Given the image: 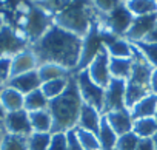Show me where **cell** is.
I'll use <instances>...</instances> for the list:
<instances>
[{
    "instance_id": "1",
    "label": "cell",
    "mask_w": 157,
    "mask_h": 150,
    "mask_svg": "<svg viewBox=\"0 0 157 150\" xmlns=\"http://www.w3.org/2000/svg\"><path fill=\"white\" fill-rule=\"evenodd\" d=\"M82 40L77 34L60 26L49 28L33 45L37 63H57L63 68L77 67L82 54Z\"/></svg>"
},
{
    "instance_id": "2",
    "label": "cell",
    "mask_w": 157,
    "mask_h": 150,
    "mask_svg": "<svg viewBox=\"0 0 157 150\" xmlns=\"http://www.w3.org/2000/svg\"><path fill=\"white\" fill-rule=\"evenodd\" d=\"M82 96L78 91L77 79H68L65 91L48 102V111L52 119L51 133H66L75 128L82 108Z\"/></svg>"
},
{
    "instance_id": "3",
    "label": "cell",
    "mask_w": 157,
    "mask_h": 150,
    "mask_svg": "<svg viewBox=\"0 0 157 150\" xmlns=\"http://www.w3.org/2000/svg\"><path fill=\"white\" fill-rule=\"evenodd\" d=\"M83 2L85 0H75L71 6L63 10L57 16V25L69 33L77 34V36L85 34L88 31L90 17H88V13L85 10Z\"/></svg>"
},
{
    "instance_id": "4",
    "label": "cell",
    "mask_w": 157,
    "mask_h": 150,
    "mask_svg": "<svg viewBox=\"0 0 157 150\" xmlns=\"http://www.w3.org/2000/svg\"><path fill=\"white\" fill-rule=\"evenodd\" d=\"M114 40H116V36L113 33L102 31L97 28V25H93L86 34V39L82 43V54H80V59H78L77 68L83 70L86 65H90L94 60L97 53L103 48V43L109 45Z\"/></svg>"
},
{
    "instance_id": "5",
    "label": "cell",
    "mask_w": 157,
    "mask_h": 150,
    "mask_svg": "<svg viewBox=\"0 0 157 150\" xmlns=\"http://www.w3.org/2000/svg\"><path fill=\"white\" fill-rule=\"evenodd\" d=\"M77 85L78 91H80L82 101L96 110L102 111L103 110V102H105V88L99 87L94 84L88 74V70H82L77 76Z\"/></svg>"
},
{
    "instance_id": "6",
    "label": "cell",
    "mask_w": 157,
    "mask_h": 150,
    "mask_svg": "<svg viewBox=\"0 0 157 150\" xmlns=\"http://www.w3.org/2000/svg\"><path fill=\"white\" fill-rule=\"evenodd\" d=\"M125 88L126 82L125 79L111 78L108 87L105 88V102H103V113H109L114 110H122L125 107Z\"/></svg>"
},
{
    "instance_id": "7",
    "label": "cell",
    "mask_w": 157,
    "mask_h": 150,
    "mask_svg": "<svg viewBox=\"0 0 157 150\" xmlns=\"http://www.w3.org/2000/svg\"><path fill=\"white\" fill-rule=\"evenodd\" d=\"M88 74L94 84H97L102 88H106L111 78H109V57H108V50L102 48L94 60L90 63Z\"/></svg>"
},
{
    "instance_id": "8",
    "label": "cell",
    "mask_w": 157,
    "mask_h": 150,
    "mask_svg": "<svg viewBox=\"0 0 157 150\" xmlns=\"http://www.w3.org/2000/svg\"><path fill=\"white\" fill-rule=\"evenodd\" d=\"M26 48V40L20 37L14 30L3 25L0 28V59L16 56Z\"/></svg>"
},
{
    "instance_id": "9",
    "label": "cell",
    "mask_w": 157,
    "mask_h": 150,
    "mask_svg": "<svg viewBox=\"0 0 157 150\" xmlns=\"http://www.w3.org/2000/svg\"><path fill=\"white\" fill-rule=\"evenodd\" d=\"M3 127H5L6 133H11V135H19V136L28 138L33 133L29 113L26 110H17V111L6 113L5 121H3Z\"/></svg>"
},
{
    "instance_id": "10",
    "label": "cell",
    "mask_w": 157,
    "mask_h": 150,
    "mask_svg": "<svg viewBox=\"0 0 157 150\" xmlns=\"http://www.w3.org/2000/svg\"><path fill=\"white\" fill-rule=\"evenodd\" d=\"M48 25H49V20H48L46 14H45L40 8H33V10L29 11L28 17H26L25 33H26V36H28L31 40L37 42V40L49 30Z\"/></svg>"
},
{
    "instance_id": "11",
    "label": "cell",
    "mask_w": 157,
    "mask_h": 150,
    "mask_svg": "<svg viewBox=\"0 0 157 150\" xmlns=\"http://www.w3.org/2000/svg\"><path fill=\"white\" fill-rule=\"evenodd\" d=\"M132 19L134 17H132L131 11L125 5H119L109 13L106 23H108V26H109V30L114 36L126 34V31L129 30V26L132 23Z\"/></svg>"
},
{
    "instance_id": "12",
    "label": "cell",
    "mask_w": 157,
    "mask_h": 150,
    "mask_svg": "<svg viewBox=\"0 0 157 150\" xmlns=\"http://www.w3.org/2000/svg\"><path fill=\"white\" fill-rule=\"evenodd\" d=\"M8 87L17 90L19 93H22L23 96L34 91V90H39L42 87V81L39 78V73L37 70H33V71H28V73H23V74H19V76H14V78H10L8 82H6Z\"/></svg>"
},
{
    "instance_id": "13",
    "label": "cell",
    "mask_w": 157,
    "mask_h": 150,
    "mask_svg": "<svg viewBox=\"0 0 157 150\" xmlns=\"http://www.w3.org/2000/svg\"><path fill=\"white\" fill-rule=\"evenodd\" d=\"M151 74H152V70L145 62L143 54L142 53H136V60H132V68H131V74L128 78L129 79L128 82L151 90V87H149V84H151Z\"/></svg>"
},
{
    "instance_id": "14",
    "label": "cell",
    "mask_w": 157,
    "mask_h": 150,
    "mask_svg": "<svg viewBox=\"0 0 157 150\" xmlns=\"http://www.w3.org/2000/svg\"><path fill=\"white\" fill-rule=\"evenodd\" d=\"M108 124L111 125V128L116 132L117 136H122L125 133L132 132V118L128 108H122V110H114L105 115Z\"/></svg>"
},
{
    "instance_id": "15",
    "label": "cell",
    "mask_w": 157,
    "mask_h": 150,
    "mask_svg": "<svg viewBox=\"0 0 157 150\" xmlns=\"http://www.w3.org/2000/svg\"><path fill=\"white\" fill-rule=\"evenodd\" d=\"M157 23V13L148 14V16H139L132 19V23L129 30L126 31V36L132 40H143V37L152 30V26Z\"/></svg>"
},
{
    "instance_id": "16",
    "label": "cell",
    "mask_w": 157,
    "mask_h": 150,
    "mask_svg": "<svg viewBox=\"0 0 157 150\" xmlns=\"http://www.w3.org/2000/svg\"><path fill=\"white\" fill-rule=\"evenodd\" d=\"M37 65V59L33 54V51H22L11 57V71H10V78L19 76V74L33 71Z\"/></svg>"
},
{
    "instance_id": "17",
    "label": "cell",
    "mask_w": 157,
    "mask_h": 150,
    "mask_svg": "<svg viewBox=\"0 0 157 150\" xmlns=\"http://www.w3.org/2000/svg\"><path fill=\"white\" fill-rule=\"evenodd\" d=\"M100 111L96 110L94 107L88 105V104H82V108H80V115H78V127L83 128V130H88L94 135L99 133V125H100V119L102 116L99 115Z\"/></svg>"
},
{
    "instance_id": "18",
    "label": "cell",
    "mask_w": 157,
    "mask_h": 150,
    "mask_svg": "<svg viewBox=\"0 0 157 150\" xmlns=\"http://www.w3.org/2000/svg\"><path fill=\"white\" fill-rule=\"evenodd\" d=\"M23 101H25V96L8 85L2 87V90H0V104H2L6 113L23 110Z\"/></svg>"
},
{
    "instance_id": "19",
    "label": "cell",
    "mask_w": 157,
    "mask_h": 150,
    "mask_svg": "<svg viewBox=\"0 0 157 150\" xmlns=\"http://www.w3.org/2000/svg\"><path fill=\"white\" fill-rule=\"evenodd\" d=\"M155 108H157V95L149 93V95L145 96L142 101H139V102L131 108L129 113H131L132 121L140 119V118H154Z\"/></svg>"
},
{
    "instance_id": "20",
    "label": "cell",
    "mask_w": 157,
    "mask_h": 150,
    "mask_svg": "<svg viewBox=\"0 0 157 150\" xmlns=\"http://www.w3.org/2000/svg\"><path fill=\"white\" fill-rule=\"evenodd\" d=\"M97 139L100 142V148L102 150H111L116 147L119 136L116 135V132L111 128V125L108 124L105 115L100 119V125H99V133H97Z\"/></svg>"
},
{
    "instance_id": "21",
    "label": "cell",
    "mask_w": 157,
    "mask_h": 150,
    "mask_svg": "<svg viewBox=\"0 0 157 150\" xmlns=\"http://www.w3.org/2000/svg\"><path fill=\"white\" fill-rule=\"evenodd\" d=\"M29 121H31V127L33 132L37 133H51V127H52V119L51 115L46 110H39V111H31L29 113Z\"/></svg>"
},
{
    "instance_id": "22",
    "label": "cell",
    "mask_w": 157,
    "mask_h": 150,
    "mask_svg": "<svg viewBox=\"0 0 157 150\" xmlns=\"http://www.w3.org/2000/svg\"><path fill=\"white\" fill-rule=\"evenodd\" d=\"M48 99L43 95V91L34 90L28 95H25V101H23V110H26L28 113L31 111H39V110H46L48 108Z\"/></svg>"
},
{
    "instance_id": "23",
    "label": "cell",
    "mask_w": 157,
    "mask_h": 150,
    "mask_svg": "<svg viewBox=\"0 0 157 150\" xmlns=\"http://www.w3.org/2000/svg\"><path fill=\"white\" fill-rule=\"evenodd\" d=\"M132 68V60L125 57H109V74L117 79L129 78Z\"/></svg>"
},
{
    "instance_id": "24",
    "label": "cell",
    "mask_w": 157,
    "mask_h": 150,
    "mask_svg": "<svg viewBox=\"0 0 157 150\" xmlns=\"http://www.w3.org/2000/svg\"><path fill=\"white\" fill-rule=\"evenodd\" d=\"M157 132V121L154 118H140L132 122V133L139 138H152Z\"/></svg>"
},
{
    "instance_id": "25",
    "label": "cell",
    "mask_w": 157,
    "mask_h": 150,
    "mask_svg": "<svg viewBox=\"0 0 157 150\" xmlns=\"http://www.w3.org/2000/svg\"><path fill=\"white\" fill-rule=\"evenodd\" d=\"M37 73H39V78L43 84V82H48V81H52V79L66 78L68 70L57 65V63H43V65H40Z\"/></svg>"
},
{
    "instance_id": "26",
    "label": "cell",
    "mask_w": 157,
    "mask_h": 150,
    "mask_svg": "<svg viewBox=\"0 0 157 150\" xmlns=\"http://www.w3.org/2000/svg\"><path fill=\"white\" fill-rule=\"evenodd\" d=\"M126 8L131 11V14L139 16H148L157 13V2L155 0H128Z\"/></svg>"
},
{
    "instance_id": "27",
    "label": "cell",
    "mask_w": 157,
    "mask_h": 150,
    "mask_svg": "<svg viewBox=\"0 0 157 150\" xmlns=\"http://www.w3.org/2000/svg\"><path fill=\"white\" fill-rule=\"evenodd\" d=\"M149 88H145V87H140V85H134V84H126V88H125V107L126 108H132L139 101H142L145 96H148L149 93Z\"/></svg>"
},
{
    "instance_id": "28",
    "label": "cell",
    "mask_w": 157,
    "mask_h": 150,
    "mask_svg": "<svg viewBox=\"0 0 157 150\" xmlns=\"http://www.w3.org/2000/svg\"><path fill=\"white\" fill-rule=\"evenodd\" d=\"M66 85H68V79L66 78H60V79H52V81L43 82L42 87H40V90L43 91V95L46 96V99L51 101V99L60 96L65 91Z\"/></svg>"
},
{
    "instance_id": "29",
    "label": "cell",
    "mask_w": 157,
    "mask_h": 150,
    "mask_svg": "<svg viewBox=\"0 0 157 150\" xmlns=\"http://www.w3.org/2000/svg\"><path fill=\"white\" fill-rule=\"evenodd\" d=\"M0 150H28V138L6 133L0 142Z\"/></svg>"
},
{
    "instance_id": "30",
    "label": "cell",
    "mask_w": 157,
    "mask_h": 150,
    "mask_svg": "<svg viewBox=\"0 0 157 150\" xmlns=\"http://www.w3.org/2000/svg\"><path fill=\"white\" fill-rule=\"evenodd\" d=\"M75 135L78 138V141H80L82 147L85 150H102L100 148V142L97 139V135L88 132V130H83L80 127H77L75 128Z\"/></svg>"
},
{
    "instance_id": "31",
    "label": "cell",
    "mask_w": 157,
    "mask_h": 150,
    "mask_svg": "<svg viewBox=\"0 0 157 150\" xmlns=\"http://www.w3.org/2000/svg\"><path fill=\"white\" fill-rule=\"evenodd\" d=\"M51 141V133L33 132L28 136V150H48Z\"/></svg>"
},
{
    "instance_id": "32",
    "label": "cell",
    "mask_w": 157,
    "mask_h": 150,
    "mask_svg": "<svg viewBox=\"0 0 157 150\" xmlns=\"http://www.w3.org/2000/svg\"><path fill=\"white\" fill-rule=\"evenodd\" d=\"M106 50L111 53V57H125V59H129L131 54H132L131 47L125 40H120V39H116L114 42H111L109 45H106Z\"/></svg>"
},
{
    "instance_id": "33",
    "label": "cell",
    "mask_w": 157,
    "mask_h": 150,
    "mask_svg": "<svg viewBox=\"0 0 157 150\" xmlns=\"http://www.w3.org/2000/svg\"><path fill=\"white\" fill-rule=\"evenodd\" d=\"M134 47L139 48L142 51V54L152 65L157 67V43H148V42H143V40H137V42H134Z\"/></svg>"
},
{
    "instance_id": "34",
    "label": "cell",
    "mask_w": 157,
    "mask_h": 150,
    "mask_svg": "<svg viewBox=\"0 0 157 150\" xmlns=\"http://www.w3.org/2000/svg\"><path fill=\"white\" fill-rule=\"evenodd\" d=\"M139 136L132 132L129 133H125L122 136H119L117 139V144H116V148L117 150H136L137 144H139Z\"/></svg>"
},
{
    "instance_id": "35",
    "label": "cell",
    "mask_w": 157,
    "mask_h": 150,
    "mask_svg": "<svg viewBox=\"0 0 157 150\" xmlns=\"http://www.w3.org/2000/svg\"><path fill=\"white\" fill-rule=\"evenodd\" d=\"M48 150H68L66 133H51V141Z\"/></svg>"
},
{
    "instance_id": "36",
    "label": "cell",
    "mask_w": 157,
    "mask_h": 150,
    "mask_svg": "<svg viewBox=\"0 0 157 150\" xmlns=\"http://www.w3.org/2000/svg\"><path fill=\"white\" fill-rule=\"evenodd\" d=\"M66 142H68V150H85L75 135V128L66 132Z\"/></svg>"
},
{
    "instance_id": "37",
    "label": "cell",
    "mask_w": 157,
    "mask_h": 150,
    "mask_svg": "<svg viewBox=\"0 0 157 150\" xmlns=\"http://www.w3.org/2000/svg\"><path fill=\"white\" fill-rule=\"evenodd\" d=\"M10 71H11V57H2L0 59V81L3 84L10 79Z\"/></svg>"
},
{
    "instance_id": "38",
    "label": "cell",
    "mask_w": 157,
    "mask_h": 150,
    "mask_svg": "<svg viewBox=\"0 0 157 150\" xmlns=\"http://www.w3.org/2000/svg\"><path fill=\"white\" fill-rule=\"evenodd\" d=\"M94 3H96V6L99 8V10H102V11H113L116 6H119L120 3H119V0H94Z\"/></svg>"
},
{
    "instance_id": "39",
    "label": "cell",
    "mask_w": 157,
    "mask_h": 150,
    "mask_svg": "<svg viewBox=\"0 0 157 150\" xmlns=\"http://www.w3.org/2000/svg\"><path fill=\"white\" fill-rule=\"evenodd\" d=\"M136 150H155V145L152 142V138H140Z\"/></svg>"
},
{
    "instance_id": "40",
    "label": "cell",
    "mask_w": 157,
    "mask_h": 150,
    "mask_svg": "<svg viewBox=\"0 0 157 150\" xmlns=\"http://www.w3.org/2000/svg\"><path fill=\"white\" fill-rule=\"evenodd\" d=\"M143 42H148V43H157V23L152 26V30L143 37Z\"/></svg>"
},
{
    "instance_id": "41",
    "label": "cell",
    "mask_w": 157,
    "mask_h": 150,
    "mask_svg": "<svg viewBox=\"0 0 157 150\" xmlns=\"http://www.w3.org/2000/svg\"><path fill=\"white\" fill-rule=\"evenodd\" d=\"M149 87H151L152 93L157 95V70H154L152 74H151V84H149Z\"/></svg>"
},
{
    "instance_id": "42",
    "label": "cell",
    "mask_w": 157,
    "mask_h": 150,
    "mask_svg": "<svg viewBox=\"0 0 157 150\" xmlns=\"http://www.w3.org/2000/svg\"><path fill=\"white\" fill-rule=\"evenodd\" d=\"M5 116H6V111H5V108L2 107V104H0V124H3Z\"/></svg>"
},
{
    "instance_id": "43",
    "label": "cell",
    "mask_w": 157,
    "mask_h": 150,
    "mask_svg": "<svg viewBox=\"0 0 157 150\" xmlns=\"http://www.w3.org/2000/svg\"><path fill=\"white\" fill-rule=\"evenodd\" d=\"M3 130H5V127H3V124H0V142H2V139H3V136L6 135V133H3Z\"/></svg>"
},
{
    "instance_id": "44",
    "label": "cell",
    "mask_w": 157,
    "mask_h": 150,
    "mask_svg": "<svg viewBox=\"0 0 157 150\" xmlns=\"http://www.w3.org/2000/svg\"><path fill=\"white\" fill-rule=\"evenodd\" d=\"M152 142H154V145H155V150H157V132H155V135L152 136Z\"/></svg>"
},
{
    "instance_id": "45",
    "label": "cell",
    "mask_w": 157,
    "mask_h": 150,
    "mask_svg": "<svg viewBox=\"0 0 157 150\" xmlns=\"http://www.w3.org/2000/svg\"><path fill=\"white\" fill-rule=\"evenodd\" d=\"M3 26V19H2V16H0V28Z\"/></svg>"
},
{
    "instance_id": "46",
    "label": "cell",
    "mask_w": 157,
    "mask_h": 150,
    "mask_svg": "<svg viewBox=\"0 0 157 150\" xmlns=\"http://www.w3.org/2000/svg\"><path fill=\"white\" fill-rule=\"evenodd\" d=\"M154 119L157 121V108H155V115H154Z\"/></svg>"
},
{
    "instance_id": "47",
    "label": "cell",
    "mask_w": 157,
    "mask_h": 150,
    "mask_svg": "<svg viewBox=\"0 0 157 150\" xmlns=\"http://www.w3.org/2000/svg\"><path fill=\"white\" fill-rule=\"evenodd\" d=\"M2 85H3V82H2V81H0V90H2Z\"/></svg>"
},
{
    "instance_id": "48",
    "label": "cell",
    "mask_w": 157,
    "mask_h": 150,
    "mask_svg": "<svg viewBox=\"0 0 157 150\" xmlns=\"http://www.w3.org/2000/svg\"><path fill=\"white\" fill-rule=\"evenodd\" d=\"M111 150H117V148H116V147H114V148H111Z\"/></svg>"
},
{
    "instance_id": "49",
    "label": "cell",
    "mask_w": 157,
    "mask_h": 150,
    "mask_svg": "<svg viewBox=\"0 0 157 150\" xmlns=\"http://www.w3.org/2000/svg\"><path fill=\"white\" fill-rule=\"evenodd\" d=\"M155 2H157V0H155Z\"/></svg>"
}]
</instances>
